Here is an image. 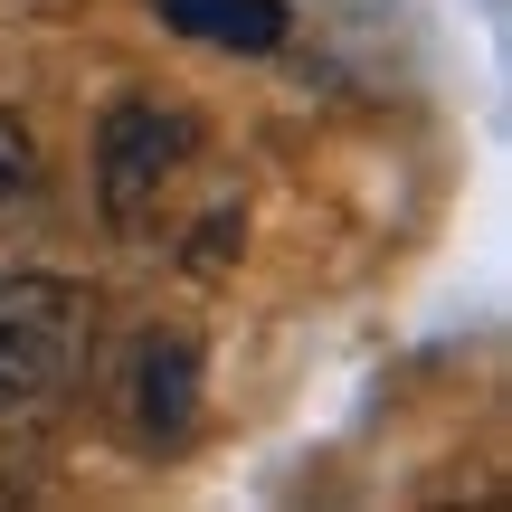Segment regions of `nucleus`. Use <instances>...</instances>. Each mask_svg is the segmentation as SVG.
Wrapping results in <instances>:
<instances>
[{
	"label": "nucleus",
	"mask_w": 512,
	"mask_h": 512,
	"mask_svg": "<svg viewBox=\"0 0 512 512\" xmlns=\"http://www.w3.org/2000/svg\"><path fill=\"white\" fill-rule=\"evenodd\" d=\"M152 10L171 19L181 38H209V48H285V29H294V10L285 0H152Z\"/></svg>",
	"instance_id": "20e7f679"
},
{
	"label": "nucleus",
	"mask_w": 512,
	"mask_h": 512,
	"mask_svg": "<svg viewBox=\"0 0 512 512\" xmlns=\"http://www.w3.org/2000/svg\"><path fill=\"white\" fill-rule=\"evenodd\" d=\"M95 361V294L76 275H0V437L67 418Z\"/></svg>",
	"instance_id": "f257e3e1"
},
{
	"label": "nucleus",
	"mask_w": 512,
	"mask_h": 512,
	"mask_svg": "<svg viewBox=\"0 0 512 512\" xmlns=\"http://www.w3.org/2000/svg\"><path fill=\"white\" fill-rule=\"evenodd\" d=\"M0 200H38V133L0 105Z\"/></svg>",
	"instance_id": "423d86ee"
},
{
	"label": "nucleus",
	"mask_w": 512,
	"mask_h": 512,
	"mask_svg": "<svg viewBox=\"0 0 512 512\" xmlns=\"http://www.w3.org/2000/svg\"><path fill=\"white\" fill-rule=\"evenodd\" d=\"M200 332H143L133 342V370H124V427L143 446H181L190 418H200Z\"/></svg>",
	"instance_id": "7ed1b4c3"
},
{
	"label": "nucleus",
	"mask_w": 512,
	"mask_h": 512,
	"mask_svg": "<svg viewBox=\"0 0 512 512\" xmlns=\"http://www.w3.org/2000/svg\"><path fill=\"white\" fill-rule=\"evenodd\" d=\"M200 162V114L171 95H114L95 124V209L114 238H143L162 219L171 181Z\"/></svg>",
	"instance_id": "f03ea898"
},
{
	"label": "nucleus",
	"mask_w": 512,
	"mask_h": 512,
	"mask_svg": "<svg viewBox=\"0 0 512 512\" xmlns=\"http://www.w3.org/2000/svg\"><path fill=\"white\" fill-rule=\"evenodd\" d=\"M238 238H247V209L238 200H219L200 228H190V247H181V266H200V275H219L228 256H238Z\"/></svg>",
	"instance_id": "39448f33"
}]
</instances>
